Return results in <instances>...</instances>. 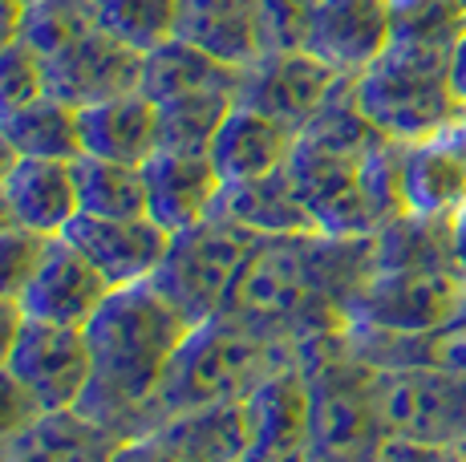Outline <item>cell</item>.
Segmentation results:
<instances>
[{
  "label": "cell",
  "instance_id": "6da1fadb",
  "mask_svg": "<svg viewBox=\"0 0 466 462\" xmlns=\"http://www.w3.org/2000/svg\"><path fill=\"white\" fill-rule=\"evenodd\" d=\"M373 276V236H264L223 313L280 341L353 325L357 292Z\"/></svg>",
  "mask_w": 466,
  "mask_h": 462
},
{
  "label": "cell",
  "instance_id": "7a4b0ae2",
  "mask_svg": "<svg viewBox=\"0 0 466 462\" xmlns=\"http://www.w3.org/2000/svg\"><path fill=\"white\" fill-rule=\"evenodd\" d=\"M82 333L94 373L77 414H86L118 442L158 430L167 422L158 389L170 357L191 333V321L178 316V308L147 280L134 288H114Z\"/></svg>",
  "mask_w": 466,
  "mask_h": 462
},
{
  "label": "cell",
  "instance_id": "3957f363",
  "mask_svg": "<svg viewBox=\"0 0 466 462\" xmlns=\"http://www.w3.org/2000/svg\"><path fill=\"white\" fill-rule=\"evenodd\" d=\"M381 142L357 102V77L345 74L329 105L297 135L289 175L312 224L325 236H373L381 216L365 186V158Z\"/></svg>",
  "mask_w": 466,
  "mask_h": 462
},
{
  "label": "cell",
  "instance_id": "277c9868",
  "mask_svg": "<svg viewBox=\"0 0 466 462\" xmlns=\"http://www.w3.org/2000/svg\"><path fill=\"white\" fill-rule=\"evenodd\" d=\"M280 369H292V341L219 313L191 325V333L183 336L167 366L158 406L163 417L208 410V406H236L248 402Z\"/></svg>",
  "mask_w": 466,
  "mask_h": 462
},
{
  "label": "cell",
  "instance_id": "5b68a950",
  "mask_svg": "<svg viewBox=\"0 0 466 462\" xmlns=\"http://www.w3.org/2000/svg\"><path fill=\"white\" fill-rule=\"evenodd\" d=\"M451 49L390 41L373 65L357 74V102L381 138L414 142L451 138L466 126V102L451 85Z\"/></svg>",
  "mask_w": 466,
  "mask_h": 462
},
{
  "label": "cell",
  "instance_id": "8992f818",
  "mask_svg": "<svg viewBox=\"0 0 466 462\" xmlns=\"http://www.w3.org/2000/svg\"><path fill=\"white\" fill-rule=\"evenodd\" d=\"M259 239L264 236L231 224L223 216H211L203 224L170 236V247L150 284L178 308V316L199 325L228 308L231 288H236L239 272H244Z\"/></svg>",
  "mask_w": 466,
  "mask_h": 462
},
{
  "label": "cell",
  "instance_id": "52a82bcc",
  "mask_svg": "<svg viewBox=\"0 0 466 462\" xmlns=\"http://www.w3.org/2000/svg\"><path fill=\"white\" fill-rule=\"evenodd\" d=\"M462 313L466 272L459 260L373 272L349 308L357 325H373L385 333H438Z\"/></svg>",
  "mask_w": 466,
  "mask_h": 462
},
{
  "label": "cell",
  "instance_id": "ba28073f",
  "mask_svg": "<svg viewBox=\"0 0 466 462\" xmlns=\"http://www.w3.org/2000/svg\"><path fill=\"white\" fill-rule=\"evenodd\" d=\"M373 397L385 438L418 447H462L466 442V377L438 366L378 369Z\"/></svg>",
  "mask_w": 466,
  "mask_h": 462
},
{
  "label": "cell",
  "instance_id": "9c48e42d",
  "mask_svg": "<svg viewBox=\"0 0 466 462\" xmlns=\"http://www.w3.org/2000/svg\"><path fill=\"white\" fill-rule=\"evenodd\" d=\"M340 77L329 61L317 53H259L252 65L239 69L236 102L248 110H259L268 118L284 122L289 130H300L317 118L337 94Z\"/></svg>",
  "mask_w": 466,
  "mask_h": 462
},
{
  "label": "cell",
  "instance_id": "30bf717a",
  "mask_svg": "<svg viewBox=\"0 0 466 462\" xmlns=\"http://www.w3.org/2000/svg\"><path fill=\"white\" fill-rule=\"evenodd\" d=\"M8 373L33 394V402L49 410H77L94 361H89V345L82 328L69 325H49V321H29L13 345Z\"/></svg>",
  "mask_w": 466,
  "mask_h": 462
},
{
  "label": "cell",
  "instance_id": "8fae6325",
  "mask_svg": "<svg viewBox=\"0 0 466 462\" xmlns=\"http://www.w3.org/2000/svg\"><path fill=\"white\" fill-rule=\"evenodd\" d=\"M61 236L102 272V280L110 284V288L147 284L158 272V264H163V256L170 247V231L158 227L150 216L106 219V216H86V211H77Z\"/></svg>",
  "mask_w": 466,
  "mask_h": 462
},
{
  "label": "cell",
  "instance_id": "7c38bea8",
  "mask_svg": "<svg viewBox=\"0 0 466 462\" xmlns=\"http://www.w3.org/2000/svg\"><path fill=\"white\" fill-rule=\"evenodd\" d=\"M110 292L114 288L102 280V272L66 236H49L45 256L37 264V276L29 280V288L21 296V308L29 321L86 328Z\"/></svg>",
  "mask_w": 466,
  "mask_h": 462
},
{
  "label": "cell",
  "instance_id": "4fadbf2b",
  "mask_svg": "<svg viewBox=\"0 0 466 462\" xmlns=\"http://www.w3.org/2000/svg\"><path fill=\"white\" fill-rule=\"evenodd\" d=\"M45 74H49L53 97L86 110V105L110 102V97L138 90L142 85V49L127 45V41L114 37L110 29H97L82 45L45 61Z\"/></svg>",
  "mask_w": 466,
  "mask_h": 462
},
{
  "label": "cell",
  "instance_id": "5bb4252c",
  "mask_svg": "<svg viewBox=\"0 0 466 462\" xmlns=\"http://www.w3.org/2000/svg\"><path fill=\"white\" fill-rule=\"evenodd\" d=\"M147 175V216L158 227L187 231L215 216L223 195V179L215 171L211 155H187V150H163L142 163Z\"/></svg>",
  "mask_w": 466,
  "mask_h": 462
},
{
  "label": "cell",
  "instance_id": "9a60e30c",
  "mask_svg": "<svg viewBox=\"0 0 466 462\" xmlns=\"http://www.w3.org/2000/svg\"><path fill=\"white\" fill-rule=\"evenodd\" d=\"M248 450L239 462H312L309 447V389L304 377L280 369L244 402Z\"/></svg>",
  "mask_w": 466,
  "mask_h": 462
},
{
  "label": "cell",
  "instance_id": "2e32d148",
  "mask_svg": "<svg viewBox=\"0 0 466 462\" xmlns=\"http://www.w3.org/2000/svg\"><path fill=\"white\" fill-rule=\"evenodd\" d=\"M390 45V0H320L309 53L337 69L361 74Z\"/></svg>",
  "mask_w": 466,
  "mask_h": 462
},
{
  "label": "cell",
  "instance_id": "e0dca14e",
  "mask_svg": "<svg viewBox=\"0 0 466 462\" xmlns=\"http://www.w3.org/2000/svg\"><path fill=\"white\" fill-rule=\"evenodd\" d=\"M292 150H297V130L236 102V110L228 114V122L211 142V163L219 171L223 186H228L284 171Z\"/></svg>",
  "mask_w": 466,
  "mask_h": 462
},
{
  "label": "cell",
  "instance_id": "ac0fdd59",
  "mask_svg": "<svg viewBox=\"0 0 466 462\" xmlns=\"http://www.w3.org/2000/svg\"><path fill=\"white\" fill-rule=\"evenodd\" d=\"M401 203L410 216L454 219L466 207V150L454 138L401 146Z\"/></svg>",
  "mask_w": 466,
  "mask_h": 462
},
{
  "label": "cell",
  "instance_id": "d6986e66",
  "mask_svg": "<svg viewBox=\"0 0 466 462\" xmlns=\"http://www.w3.org/2000/svg\"><path fill=\"white\" fill-rule=\"evenodd\" d=\"M82 155L142 166L158 150V105L142 90L77 110Z\"/></svg>",
  "mask_w": 466,
  "mask_h": 462
},
{
  "label": "cell",
  "instance_id": "ffe728a7",
  "mask_svg": "<svg viewBox=\"0 0 466 462\" xmlns=\"http://www.w3.org/2000/svg\"><path fill=\"white\" fill-rule=\"evenodd\" d=\"M175 37L231 69L252 65L264 53L256 0H178Z\"/></svg>",
  "mask_w": 466,
  "mask_h": 462
},
{
  "label": "cell",
  "instance_id": "44dd1931",
  "mask_svg": "<svg viewBox=\"0 0 466 462\" xmlns=\"http://www.w3.org/2000/svg\"><path fill=\"white\" fill-rule=\"evenodd\" d=\"M5 199L13 219L41 236H61L77 216V183L74 163L57 158H16L13 175L5 179Z\"/></svg>",
  "mask_w": 466,
  "mask_h": 462
},
{
  "label": "cell",
  "instance_id": "7402d4cb",
  "mask_svg": "<svg viewBox=\"0 0 466 462\" xmlns=\"http://www.w3.org/2000/svg\"><path fill=\"white\" fill-rule=\"evenodd\" d=\"M118 438L77 410L37 414L21 434L0 447V462H110Z\"/></svg>",
  "mask_w": 466,
  "mask_h": 462
},
{
  "label": "cell",
  "instance_id": "603a6c76",
  "mask_svg": "<svg viewBox=\"0 0 466 462\" xmlns=\"http://www.w3.org/2000/svg\"><path fill=\"white\" fill-rule=\"evenodd\" d=\"M215 216L256 231V236H304V231H317L289 166L276 175H264V179L228 183Z\"/></svg>",
  "mask_w": 466,
  "mask_h": 462
},
{
  "label": "cell",
  "instance_id": "cb8c5ba5",
  "mask_svg": "<svg viewBox=\"0 0 466 462\" xmlns=\"http://www.w3.org/2000/svg\"><path fill=\"white\" fill-rule=\"evenodd\" d=\"M158 442L178 462H239L248 450V410L236 406H208V410L175 414L158 430Z\"/></svg>",
  "mask_w": 466,
  "mask_h": 462
},
{
  "label": "cell",
  "instance_id": "d4e9b609",
  "mask_svg": "<svg viewBox=\"0 0 466 462\" xmlns=\"http://www.w3.org/2000/svg\"><path fill=\"white\" fill-rule=\"evenodd\" d=\"M239 69L223 65V61L208 57L187 41L170 37L163 45L142 53V85L138 90L150 97L155 105L175 102V97L199 94V90H236Z\"/></svg>",
  "mask_w": 466,
  "mask_h": 462
},
{
  "label": "cell",
  "instance_id": "484cf974",
  "mask_svg": "<svg viewBox=\"0 0 466 462\" xmlns=\"http://www.w3.org/2000/svg\"><path fill=\"white\" fill-rule=\"evenodd\" d=\"M74 183H77V207L86 216H106V219L147 216V175H142V166L77 155Z\"/></svg>",
  "mask_w": 466,
  "mask_h": 462
},
{
  "label": "cell",
  "instance_id": "4316f807",
  "mask_svg": "<svg viewBox=\"0 0 466 462\" xmlns=\"http://www.w3.org/2000/svg\"><path fill=\"white\" fill-rule=\"evenodd\" d=\"M5 135L16 146L21 158H57V163H74L82 155V122H77V105L61 102V97L45 94L29 110L5 122Z\"/></svg>",
  "mask_w": 466,
  "mask_h": 462
},
{
  "label": "cell",
  "instance_id": "83f0119b",
  "mask_svg": "<svg viewBox=\"0 0 466 462\" xmlns=\"http://www.w3.org/2000/svg\"><path fill=\"white\" fill-rule=\"evenodd\" d=\"M236 110V90H199L158 105V146L211 155V142L228 114Z\"/></svg>",
  "mask_w": 466,
  "mask_h": 462
},
{
  "label": "cell",
  "instance_id": "f1b7e54d",
  "mask_svg": "<svg viewBox=\"0 0 466 462\" xmlns=\"http://www.w3.org/2000/svg\"><path fill=\"white\" fill-rule=\"evenodd\" d=\"M97 29H106L97 0H29L21 16V41L45 61L82 45Z\"/></svg>",
  "mask_w": 466,
  "mask_h": 462
},
{
  "label": "cell",
  "instance_id": "f546056e",
  "mask_svg": "<svg viewBox=\"0 0 466 462\" xmlns=\"http://www.w3.org/2000/svg\"><path fill=\"white\" fill-rule=\"evenodd\" d=\"M462 37L466 5L459 0H390V41L454 53Z\"/></svg>",
  "mask_w": 466,
  "mask_h": 462
},
{
  "label": "cell",
  "instance_id": "4dcf8cb0",
  "mask_svg": "<svg viewBox=\"0 0 466 462\" xmlns=\"http://www.w3.org/2000/svg\"><path fill=\"white\" fill-rule=\"evenodd\" d=\"M102 25L134 49H155L175 37L178 0H97Z\"/></svg>",
  "mask_w": 466,
  "mask_h": 462
},
{
  "label": "cell",
  "instance_id": "1f68e13d",
  "mask_svg": "<svg viewBox=\"0 0 466 462\" xmlns=\"http://www.w3.org/2000/svg\"><path fill=\"white\" fill-rule=\"evenodd\" d=\"M49 94V74H45V57L25 41L0 49V126L29 110L33 102Z\"/></svg>",
  "mask_w": 466,
  "mask_h": 462
},
{
  "label": "cell",
  "instance_id": "d6a6232c",
  "mask_svg": "<svg viewBox=\"0 0 466 462\" xmlns=\"http://www.w3.org/2000/svg\"><path fill=\"white\" fill-rule=\"evenodd\" d=\"M320 0H256L259 49L264 53H304L317 29Z\"/></svg>",
  "mask_w": 466,
  "mask_h": 462
},
{
  "label": "cell",
  "instance_id": "836d02e7",
  "mask_svg": "<svg viewBox=\"0 0 466 462\" xmlns=\"http://www.w3.org/2000/svg\"><path fill=\"white\" fill-rule=\"evenodd\" d=\"M45 244L49 236L41 231H29L21 224L0 231V296L5 300H21L29 280L37 276V264L45 256Z\"/></svg>",
  "mask_w": 466,
  "mask_h": 462
},
{
  "label": "cell",
  "instance_id": "e575fe53",
  "mask_svg": "<svg viewBox=\"0 0 466 462\" xmlns=\"http://www.w3.org/2000/svg\"><path fill=\"white\" fill-rule=\"evenodd\" d=\"M37 414H45V410L33 402L29 389H25L8 369H0V447H5L13 434H21Z\"/></svg>",
  "mask_w": 466,
  "mask_h": 462
},
{
  "label": "cell",
  "instance_id": "d590c367",
  "mask_svg": "<svg viewBox=\"0 0 466 462\" xmlns=\"http://www.w3.org/2000/svg\"><path fill=\"white\" fill-rule=\"evenodd\" d=\"M110 462H178V458L158 442V434H147V438L118 442V450H114Z\"/></svg>",
  "mask_w": 466,
  "mask_h": 462
},
{
  "label": "cell",
  "instance_id": "8d00e7d4",
  "mask_svg": "<svg viewBox=\"0 0 466 462\" xmlns=\"http://www.w3.org/2000/svg\"><path fill=\"white\" fill-rule=\"evenodd\" d=\"M25 328V308L21 300H5L0 296V369H8V357H13V345Z\"/></svg>",
  "mask_w": 466,
  "mask_h": 462
},
{
  "label": "cell",
  "instance_id": "74e56055",
  "mask_svg": "<svg viewBox=\"0 0 466 462\" xmlns=\"http://www.w3.org/2000/svg\"><path fill=\"white\" fill-rule=\"evenodd\" d=\"M21 16H25L21 0H0V49L21 41Z\"/></svg>",
  "mask_w": 466,
  "mask_h": 462
},
{
  "label": "cell",
  "instance_id": "f35d334b",
  "mask_svg": "<svg viewBox=\"0 0 466 462\" xmlns=\"http://www.w3.org/2000/svg\"><path fill=\"white\" fill-rule=\"evenodd\" d=\"M451 85L454 94L466 102V37L459 41V49H454V61H451Z\"/></svg>",
  "mask_w": 466,
  "mask_h": 462
},
{
  "label": "cell",
  "instance_id": "ab89813d",
  "mask_svg": "<svg viewBox=\"0 0 466 462\" xmlns=\"http://www.w3.org/2000/svg\"><path fill=\"white\" fill-rule=\"evenodd\" d=\"M451 239H454V260H459V268L466 272V207L451 219Z\"/></svg>",
  "mask_w": 466,
  "mask_h": 462
},
{
  "label": "cell",
  "instance_id": "60d3db41",
  "mask_svg": "<svg viewBox=\"0 0 466 462\" xmlns=\"http://www.w3.org/2000/svg\"><path fill=\"white\" fill-rule=\"evenodd\" d=\"M16 146L8 142V135H5V126H0V186H5V179L13 175V166H16Z\"/></svg>",
  "mask_w": 466,
  "mask_h": 462
},
{
  "label": "cell",
  "instance_id": "b9f144b4",
  "mask_svg": "<svg viewBox=\"0 0 466 462\" xmlns=\"http://www.w3.org/2000/svg\"><path fill=\"white\" fill-rule=\"evenodd\" d=\"M16 219H13V207H8V199H5V186H0V231L5 227H13Z\"/></svg>",
  "mask_w": 466,
  "mask_h": 462
},
{
  "label": "cell",
  "instance_id": "7bdbcfd3",
  "mask_svg": "<svg viewBox=\"0 0 466 462\" xmlns=\"http://www.w3.org/2000/svg\"><path fill=\"white\" fill-rule=\"evenodd\" d=\"M21 5H29V0H21Z\"/></svg>",
  "mask_w": 466,
  "mask_h": 462
},
{
  "label": "cell",
  "instance_id": "ee69618b",
  "mask_svg": "<svg viewBox=\"0 0 466 462\" xmlns=\"http://www.w3.org/2000/svg\"><path fill=\"white\" fill-rule=\"evenodd\" d=\"M459 5H466V0H459Z\"/></svg>",
  "mask_w": 466,
  "mask_h": 462
},
{
  "label": "cell",
  "instance_id": "f6af8a7d",
  "mask_svg": "<svg viewBox=\"0 0 466 462\" xmlns=\"http://www.w3.org/2000/svg\"><path fill=\"white\" fill-rule=\"evenodd\" d=\"M462 316H466V313H462Z\"/></svg>",
  "mask_w": 466,
  "mask_h": 462
}]
</instances>
